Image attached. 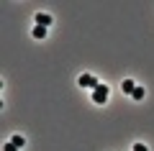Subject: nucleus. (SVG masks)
Masks as SVG:
<instances>
[{"label": "nucleus", "instance_id": "obj_9", "mask_svg": "<svg viewBox=\"0 0 154 151\" xmlns=\"http://www.w3.org/2000/svg\"><path fill=\"white\" fill-rule=\"evenodd\" d=\"M5 151H18V146H13L11 141H8V143H5Z\"/></svg>", "mask_w": 154, "mask_h": 151}, {"label": "nucleus", "instance_id": "obj_1", "mask_svg": "<svg viewBox=\"0 0 154 151\" xmlns=\"http://www.w3.org/2000/svg\"><path fill=\"white\" fill-rule=\"evenodd\" d=\"M108 95H110V87H108V85H98V87L93 90V103H95V105H103L105 100H108Z\"/></svg>", "mask_w": 154, "mask_h": 151}, {"label": "nucleus", "instance_id": "obj_5", "mask_svg": "<svg viewBox=\"0 0 154 151\" xmlns=\"http://www.w3.org/2000/svg\"><path fill=\"white\" fill-rule=\"evenodd\" d=\"M144 95H146V90H144L141 85H136V90L131 92V97H134V100H144Z\"/></svg>", "mask_w": 154, "mask_h": 151}, {"label": "nucleus", "instance_id": "obj_7", "mask_svg": "<svg viewBox=\"0 0 154 151\" xmlns=\"http://www.w3.org/2000/svg\"><path fill=\"white\" fill-rule=\"evenodd\" d=\"M11 143H13V146H18V149H21V146L26 143V138H23V136H13V138H11Z\"/></svg>", "mask_w": 154, "mask_h": 151}, {"label": "nucleus", "instance_id": "obj_4", "mask_svg": "<svg viewBox=\"0 0 154 151\" xmlns=\"http://www.w3.org/2000/svg\"><path fill=\"white\" fill-rule=\"evenodd\" d=\"M121 90H123V92H128V95H131V92L136 90V82H134V80H123V82H121Z\"/></svg>", "mask_w": 154, "mask_h": 151}, {"label": "nucleus", "instance_id": "obj_8", "mask_svg": "<svg viewBox=\"0 0 154 151\" xmlns=\"http://www.w3.org/2000/svg\"><path fill=\"white\" fill-rule=\"evenodd\" d=\"M134 151H149V149H146L144 143H134Z\"/></svg>", "mask_w": 154, "mask_h": 151}, {"label": "nucleus", "instance_id": "obj_2", "mask_svg": "<svg viewBox=\"0 0 154 151\" xmlns=\"http://www.w3.org/2000/svg\"><path fill=\"white\" fill-rule=\"evenodd\" d=\"M77 85H80V87H90V90H95V87H98L100 82L95 80L93 74H80V80H77Z\"/></svg>", "mask_w": 154, "mask_h": 151}, {"label": "nucleus", "instance_id": "obj_6", "mask_svg": "<svg viewBox=\"0 0 154 151\" xmlns=\"http://www.w3.org/2000/svg\"><path fill=\"white\" fill-rule=\"evenodd\" d=\"M31 33H33V38H44V36H46V28H41V26H33V31H31Z\"/></svg>", "mask_w": 154, "mask_h": 151}, {"label": "nucleus", "instance_id": "obj_3", "mask_svg": "<svg viewBox=\"0 0 154 151\" xmlns=\"http://www.w3.org/2000/svg\"><path fill=\"white\" fill-rule=\"evenodd\" d=\"M36 26H41V28L51 26V16L49 13H36Z\"/></svg>", "mask_w": 154, "mask_h": 151}]
</instances>
